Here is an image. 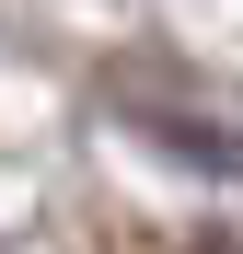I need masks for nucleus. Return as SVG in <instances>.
Wrapping results in <instances>:
<instances>
[{
	"label": "nucleus",
	"mask_w": 243,
	"mask_h": 254,
	"mask_svg": "<svg viewBox=\"0 0 243 254\" xmlns=\"http://www.w3.org/2000/svg\"><path fill=\"white\" fill-rule=\"evenodd\" d=\"M185 254H243V243H232V231H197V243H185Z\"/></svg>",
	"instance_id": "nucleus-1"
}]
</instances>
